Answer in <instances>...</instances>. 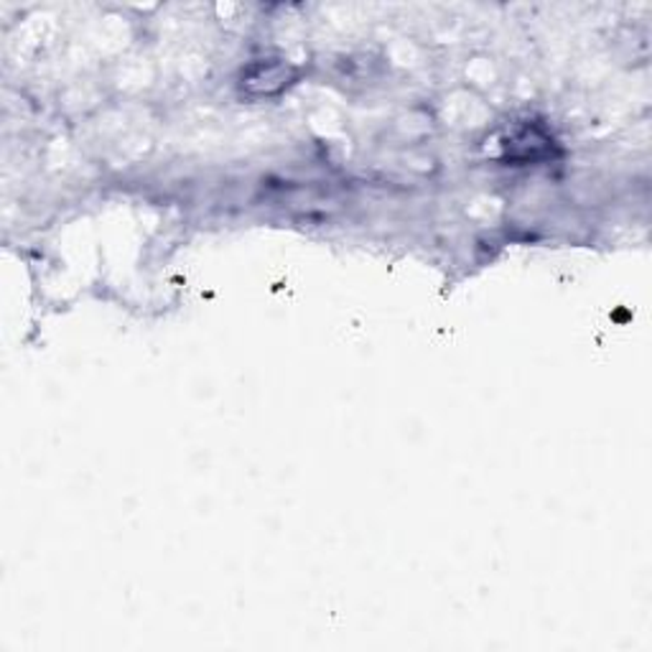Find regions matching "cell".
<instances>
[{
	"label": "cell",
	"instance_id": "obj_1",
	"mask_svg": "<svg viewBox=\"0 0 652 652\" xmlns=\"http://www.w3.org/2000/svg\"><path fill=\"white\" fill-rule=\"evenodd\" d=\"M294 79V69L284 62H255L243 71V92L253 95V98H270V95L284 92Z\"/></svg>",
	"mask_w": 652,
	"mask_h": 652
}]
</instances>
